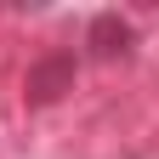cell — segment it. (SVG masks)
Segmentation results:
<instances>
[{
	"label": "cell",
	"mask_w": 159,
	"mask_h": 159,
	"mask_svg": "<svg viewBox=\"0 0 159 159\" xmlns=\"http://www.w3.org/2000/svg\"><path fill=\"white\" fill-rule=\"evenodd\" d=\"M91 46L102 51V57H114V51H125V46H131V29L108 11V17H97V23H91Z\"/></svg>",
	"instance_id": "obj_1"
}]
</instances>
